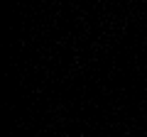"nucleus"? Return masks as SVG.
Masks as SVG:
<instances>
[]
</instances>
